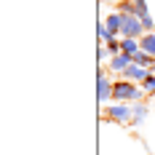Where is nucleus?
<instances>
[{
	"instance_id": "obj_11",
	"label": "nucleus",
	"mask_w": 155,
	"mask_h": 155,
	"mask_svg": "<svg viewBox=\"0 0 155 155\" xmlns=\"http://www.w3.org/2000/svg\"><path fill=\"white\" fill-rule=\"evenodd\" d=\"M144 118H147V104H139L137 102V107L131 110V123H142Z\"/></svg>"
},
{
	"instance_id": "obj_10",
	"label": "nucleus",
	"mask_w": 155,
	"mask_h": 155,
	"mask_svg": "<svg viewBox=\"0 0 155 155\" xmlns=\"http://www.w3.org/2000/svg\"><path fill=\"white\" fill-rule=\"evenodd\" d=\"M118 14L137 16V3H134V0H120V3H118Z\"/></svg>"
},
{
	"instance_id": "obj_9",
	"label": "nucleus",
	"mask_w": 155,
	"mask_h": 155,
	"mask_svg": "<svg viewBox=\"0 0 155 155\" xmlns=\"http://www.w3.org/2000/svg\"><path fill=\"white\" fill-rule=\"evenodd\" d=\"M123 19H126L123 14H118V11H115V14H110L107 19H104V24H107V27H110L112 32H115V35H120V27H123Z\"/></svg>"
},
{
	"instance_id": "obj_6",
	"label": "nucleus",
	"mask_w": 155,
	"mask_h": 155,
	"mask_svg": "<svg viewBox=\"0 0 155 155\" xmlns=\"http://www.w3.org/2000/svg\"><path fill=\"white\" fill-rule=\"evenodd\" d=\"M131 62H134L131 56H126V54H118V56H112V59H110L107 70H110V72H115V75H118V72L123 75L126 70H128V64H131Z\"/></svg>"
},
{
	"instance_id": "obj_12",
	"label": "nucleus",
	"mask_w": 155,
	"mask_h": 155,
	"mask_svg": "<svg viewBox=\"0 0 155 155\" xmlns=\"http://www.w3.org/2000/svg\"><path fill=\"white\" fill-rule=\"evenodd\" d=\"M134 64H142V67H147V70H153L155 59H153V56H150V54H144V51H139V54L134 56Z\"/></svg>"
},
{
	"instance_id": "obj_15",
	"label": "nucleus",
	"mask_w": 155,
	"mask_h": 155,
	"mask_svg": "<svg viewBox=\"0 0 155 155\" xmlns=\"http://www.w3.org/2000/svg\"><path fill=\"white\" fill-rule=\"evenodd\" d=\"M137 3V16H144L147 14V5H144V0H134Z\"/></svg>"
},
{
	"instance_id": "obj_3",
	"label": "nucleus",
	"mask_w": 155,
	"mask_h": 155,
	"mask_svg": "<svg viewBox=\"0 0 155 155\" xmlns=\"http://www.w3.org/2000/svg\"><path fill=\"white\" fill-rule=\"evenodd\" d=\"M120 35H123V38H137V40H139L142 35H144L142 19H139V16H126V19H123V27H120Z\"/></svg>"
},
{
	"instance_id": "obj_13",
	"label": "nucleus",
	"mask_w": 155,
	"mask_h": 155,
	"mask_svg": "<svg viewBox=\"0 0 155 155\" xmlns=\"http://www.w3.org/2000/svg\"><path fill=\"white\" fill-rule=\"evenodd\" d=\"M99 38H102V40H104V43H110V40H115V38H118V35H115V32L110 30L107 24H99Z\"/></svg>"
},
{
	"instance_id": "obj_8",
	"label": "nucleus",
	"mask_w": 155,
	"mask_h": 155,
	"mask_svg": "<svg viewBox=\"0 0 155 155\" xmlns=\"http://www.w3.org/2000/svg\"><path fill=\"white\" fill-rule=\"evenodd\" d=\"M139 46H142L144 54H150V56L155 59V32H144V35L139 38Z\"/></svg>"
},
{
	"instance_id": "obj_14",
	"label": "nucleus",
	"mask_w": 155,
	"mask_h": 155,
	"mask_svg": "<svg viewBox=\"0 0 155 155\" xmlns=\"http://www.w3.org/2000/svg\"><path fill=\"white\" fill-rule=\"evenodd\" d=\"M139 19H142V27H144V32H153V27H155V24H153V16L144 14V16H139Z\"/></svg>"
},
{
	"instance_id": "obj_1",
	"label": "nucleus",
	"mask_w": 155,
	"mask_h": 155,
	"mask_svg": "<svg viewBox=\"0 0 155 155\" xmlns=\"http://www.w3.org/2000/svg\"><path fill=\"white\" fill-rule=\"evenodd\" d=\"M142 96H144L142 86L131 83V80H115V86H112V99L115 102H139Z\"/></svg>"
},
{
	"instance_id": "obj_4",
	"label": "nucleus",
	"mask_w": 155,
	"mask_h": 155,
	"mask_svg": "<svg viewBox=\"0 0 155 155\" xmlns=\"http://www.w3.org/2000/svg\"><path fill=\"white\" fill-rule=\"evenodd\" d=\"M112 86H115V80H110L107 67H102L99 70V102L102 104H107L110 99H112Z\"/></svg>"
},
{
	"instance_id": "obj_7",
	"label": "nucleus",
	"mask_w": 155,
	"mask_h": 155,
	"mask_svg": "<svg viewBox=\"0 0 155 155\" xmlns=\"http://www.w3.org/2000/svg\"><path fill=\"white\" fill-rule=\"evenodd\" d=\"M120 48H123L126 56H131V59L142 51V46H139V40H137V38H123V40H120Z\"/></svg>"
},
{
	"instance_id": "obj_5",
	"label": "nucleus",
	"mask_w": 155,
	"mask_h": 155,
	"mask_svg": "<svg viewBox=\"0 0 155 155\" xmlns=\"http://www.w3.org/2000/svg\"><path fill=\"white\" fill-rule=\"evenodd\" d=\"M153 75V72H150V70H147V67H142V64H128V70H126L123 72V80H131V83H144V80H147V78Z\"/></svg>"
},
{
	"instance_id": "obj_2",
	"label": "nucleus",
	"mask_w": 155,
	"mask_h": 155,
	"mask_svg": "<svg viewBox=\"0 0 155 155\" xmlns=\"http://www.w3.org/2000/svg\"><path fill=\"white\" fill-rule=\"evenodd\" d=\"M104 120H112V123H131V110L126 107L123 102H115L112 107L104 110Z\"/></svg>"
}]
</instances>
